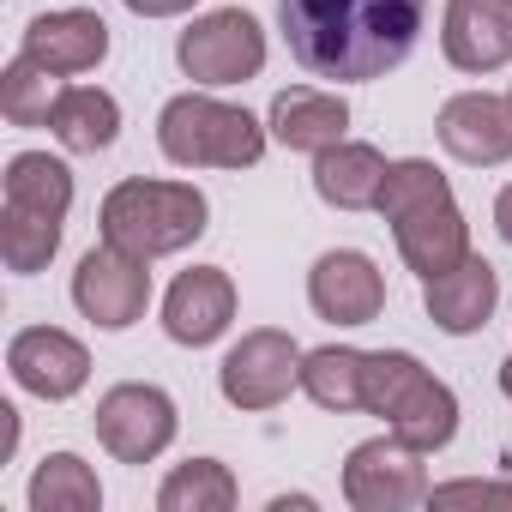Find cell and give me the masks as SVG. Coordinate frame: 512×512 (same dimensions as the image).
I'll return each mask as SVG.
<instances>
[{"label":"cell","mask_w":512,"mask_h":512,"mask_svg":"<svg viewBox=\"0 0 512 512\" xmlns=\"http://www.w3.org/2000/svg\"><path fill=\"white\" fill-rule=\"evenodd\" d=\"M278 25L302 73L368 85L410 61L428 0H278Z\"/></svg>","instance_id":"6da1fadb"},{"label":"cell","mask_w":512,"mask_h":512,"mask_svg":"<svg viewBox=\"0 0 512 512\" xmlns=\"http://www.w3.org/2000/svg\"><path fill=\"white\" fill-rule=\"evenodd\" d=\"M362 410L386 416L398 440L416 452H440L458 434V398L446 380H434L410 350H374L362 368Z\"/></svg>","instance_id":"7a4b0ae2"},{"label":"cell","mask_w":512,"mask_h":512,"mask_svg":"<svg viewBox=\"0 0 512 512\" xmlns=\"http://www.w3.org/2000/svg\"><path fill=\"white\" fill-rule=\"evenodd\" d=\"M103 241L139 253V260H163V253H181L205 235V193L187 181H121L103 199Z\"/></svg>","instance_id":"3957f363"},{"label":"cell","mask_w":512,"mask_h":512,"mask_svg":"<svg viewBox=\"0 0 512 512\" xmlns=\"http://www.w3.org/2000/svg\"><path fill=\"white\" fill-rule=\"evenodd\" d=\"M157 145L175 169H253L266 157V127L235 103H217L205 91L169 97L157 115Z\"/></svg>","instance_id":"277c9868"},{"label":"cell","mask_w":512,"mask_h":512,"mask_svg":"<svg viewBox=\"0 0 512 512\" xmlns=\"http://www.w3.org/2000/svg\"><path fill=\"white\" fill-rule=\"evenodd\" d=\"M175 61L193 85H247L266 67V31L241 7H217V13H205L181 31Z\"/></svg>","instance_id":"5b68a950"},{"label":"cell","mask_w":512,"mask_h":512,"mask_svg":"<svg viewBox=\"0 0 512 512\" xmlns=\"http://www.w3.org/2000/svg\"><path fill=\"white\" fill-rule=\"evenodd\" d=\"M422 458H428V452H416V446L398 440L392 428H386L380 440L350 446V458H344V500H350L356 512H410V506H422V500L434 494Z\"/></svg>","instance_id":"8992f818"},{"label":"cell","mask_w":512,"mask_h":512,"mask_svg":"<svg viewBox=\"0 0 512 512\" xmlns=\"http://www.w3.org/2000/svg\"><path fill=\"white\" fill-rule=\"evenodd\" d=\"M145 266L151 260H139V253H127L115 241L91 247L73 272V308L103 332H127L151 308V272Z\"/></svg>","instance_id":"52a82bcc"},{"label":"cell","mask_w":512,"mask_h":512,"mask_svg":"<svg viewBox=\"0 0 512 512\" xmlns=\"http://www.w3.org/2000/svg\"><path fill=\"white\" fill-rule=\"evenodd\" d=\"M217 386L235 410H278L290 398V386H302V344L278 326H260L247 332L223 368H217Z\"/></svg>","instance_id":"ba28073f"},{"label":"cell","mask_w":512,"mask_h":512,"mask_svg":"<svg viewBox=\"0 0 512 512\" xmlns=\"http://www.w3.org/2000/svg\"><path fill=\"white\" fill-rule=\"evenodd\" d=\"M97 440L121 464H151L175 440V398L163 386H145V380L109 386L97 398Z\"/></svg>","instance_id":"9c48e42d"},{"label":"cell","mask_w":512,"mask_h":512,"mask_svg":"<svg viewBox=\"0 0 512 512\" xmlns=\"http://www.w3.org/2000/svg\"><path fill=\"white\" fill-rule=\"evenodd\" d=\"M308 302L332 326H368L386 308V278H380V266L368 260V253L332 247V253H320L314 272H308Z\"/></svg>","instance_id":"30bf717a"},{"label":"cell","mask_w":512,"mask_h":512,"mask_svg":"<svg viewBox=\"0 0 512 512\" xmlns=\"http://www.w3.org/2000/svg\"><path fill=\"white\" fill-rule=\"evenodd\" d=\"M7 368H13V380H19L31 398L61 404V398H73V392H85V380H91V350H85L73 332H61V326H25V332L7 344Z\"/></svg>","instance_id":"8fae6325"},{"label":"cell","mask_w":512,"mask_h":512,"mask_svg":"<svg viewBox=\"0 0 512 512\" xmlns=\"http://www.w3.org/2000/svg\"><path fill=\"white\" fill-rule=\"evenodd\" d=\"M229 320H235V284H229L223 266H193L163 296V332L187 350L217 344L229 332Z\"/></svg>","instance_id":"7c38bea8"},{"label":"cell","mask_w":512,"mask_h":512,"mask_svg":"<svg viewBox=\"0 0 512 512\" xmlns=\"http://www.w3.org/2000/svg\"><path fill=\"white\" fill-rule=\"evenodd\" d=\"M434 133H440V145H446L458 163L494 169V163L512 157V103H500V97H488V91H458V97H446Z\"/></svg>","instance_id":"4fadbf2b"},{"label":"cell","mask_w":512,"mask_h":512,"mask_svg":"<svg viewBox=\"0 0 512 512\" xmlns=\"http://www.w3.org/2000/svg\"><path fill=\"white\" fill-rule=\"evenodd\" d=\"M392 235H398L404 266H410L422 284L440 278V272H452L464 253H470V223H464V211H458L452 193H440V199H428V205L392 217Z\"/></svg>","instance_id":"5bb4252c"},{"label":"cell","mask_w":512,"mask_h":512,"mask_svg":"<svg viewBox=\"0 0 512 512\" xmlns=\"http://www.w3.org/2000/svg\"><path fill=\"white\" fill-rule=\"evenodd\" d=\"M440 49L458 73H494L512 61V7L506 0H446Z\"/></svg>","instance_id":"9a60e30c"},{"label":"cell","mask_w":512,"mask_h":512,"mask_svg":"<svg viewBox=\"0 0 512 512\" xmlns=\"http://www.w3.org/2000/svg\"><path fill=\"white\" fill-rule=\"evenodd\" d=\"M422 302H428V320L440 332L470 338V332L488 326V314L500 302V278H494V266L482 260V253H464L452 272H440V278L422 284Z\"/></svg>","instance_id":"2e32d148"},{"label":"cell","mask_w":512,"mask_h":512,"mask_svg":"<svg viewBox=\"0 0 512 512\" xmlns=\"http://www.w3.org/2000/svg\"><path fill=\"white\" fill-rule=\"evenodd\" d=\"M25 55L43 61L55 79H67V73H91V67L109 55V25H103L97 13H85V7L43 13V19H31V31H25Z\"/></svg>","instance_id":"e0dca14e"},{"label":"cell","mask_w":512,"mask_h":512,"mask_svg":"<svg viewBox=\"0 0 512 512\" xmlns=\"http://www.w3.org/2000/svg\"><path fill=\"white\" fill-rule=\"evenodd\" d=\"M272 139L278 145H290V151H332L344 133H350V103L344 97H332V91H308V85H296V91H278L272 97Z\"/></svg>","instance_id":"ac0fdd59"},{"label":"cell","mask_w":512,"mask_h":512,"mask_svg":"<svg viewBox=\"0 0 512 512\" xmlns=\"http://www.w3.org/2000/svg\"><path fill=\"white\" fill-rule=\"evenodd\" d=\"M386 169H392V163H386L374 145L338 139L332 151L314 157V193H320L326 205H338V211H368V205H380Z\"/></svg>","instance_id":"d6986e66"},{"label":"cell","mask_w":512,"mask_h":512,"mask_svg":"<svg viewBox=\"0 0 512 512\" xmlns=\"http://www.w3.org/2000/svg\"><path fill=\"white\" fill-rule=\"evenodd\" d=\"M19 217H43V223H67L73 211V169L49 151H19L7 163V205Z\"/></svg>","instance_id":"ffe728a7"},{"label":"cell","mask_w":512,"mask_h":512,"mask_svg":"<svg viewBox=\"0 0 512 512\" xmlns=\"http://www.w3.org/2000/svg\"><path fill=\"white\" fill-rule=\"evenodd\" d=\"M49 133L67 145V151H109L115 133H121V103L97 85H67L55 97V115H49Z\"/></svg>","instance_id":"44dd1931"},{"label":"cell","mask_w":512,"mask_h":512,"mask_svg":"<svg viewBox=\"0 0 512 512\" xmlns=\"http://www.w3.org/2000/svg\"><path fill=\"white\" fill-rule=\"evenodd\" d=\"M103 482L79 452H49L31 476V512H97Z\"/></svg>","instance_id":"7402d4cb"},{"label":"cell","mask_w":512,"mask_h":512,"mask_svg":"<svg viewBox=\"0 0 512 512\" xmlns=\"http://www.w3.org/2000/svg\"><path fill=\"white\" fill-rule=\"evenodd\" d=\"M362 368L368 356L362 350H344V344H326V350H308L302 356V392L320 404V410H362Z\"/></svg>","instance_id":"603a6c76"},{"label":"cell","mask_w":512,"mask_h":512,"mask_svg":"<svg viewBox=\"0 0 512 512\" xmlns=\"http://www.w3.org/2000/svg\"><path fill=\"white\" fill-rule=\"evenodd\" d=\"M235 494H241V488H235L229 464H217V458H187V464H175V470L163 476L157 506H163V512H229Z\"/></svg>","instance_id":"cb8c5ba5"},{"label":"cell","mask_w":512,"mask_h":512,"mask_svg":"<svg viewBox=\"0 0 512 512\" xmlns=\"http://www.w3.org/2000/svg\"><path fill=\"white\" fill-rule=\"evenodd\" d=\"M55 73L31 55H19L7 73H0V115H7L13 127H49L55 115Z\"/></svg>","instance_id":"d4e9b609"},{"label":"cell","mask_w":512,"mask_h":512,"mask_svg":"<svg viewBox=\"0 0 512 512\" xmlns=\"http://www.w3.org/2000/svg\"><path fill=\"white\" fill-rule=\"evenodd\" d=\"M55 247H61V223L0 211V260H7V272H43L55 260Z\"/></svg>","instance_id":"484cf974"},{"label":"cell","mask_w":512,"mask_h":512,"mask_svg":"<svg viewBox=\"0 0 512 512\" xmlns=\"http://www.w3.org/2000/svg\"><path fill=\"white\" fill-rule=\"evenodd\" d=\"M440 193H452V181L428 163V157H404V163H392L386 169V187H380V217L392 223V217H404V211H416V205H428V199H440Z\"/></svg>","instance_id":"4316f807"},{"label":"cell","mask_w":512,"mask_h":512,"mask_svg":"<svg viewBox=\"0 0 512 512\" xmlns=\"http://www.w3.org/2000/svg\"><path fill=\"white\" fill-rule=\"evenodd\" d=\"M434 506H512V482H440Z\"/></svg>","instance_id":"83f0119b"},{"label":"cell","mask_w":512,"mask_h":512,"mask_svg":"<svg viewBox=\"0 0 512 512\" xmlns=\"http://www.w3.org/2000/svg\"><path fill=\"white\" fill-rule=\"evenodd\" d=\"M127 13H139V19H175V13H187V7H199V0H121Z\"/></svg>","instance_id":"f1b7e54d"},{"label":"cell","mask_w":512,"mask_h":512,"mask_svg":"<svg viewBox=\"0 0 512 512\" xmlns=\"http://www.w3.org/2000/svg\"><path fill=\"white\" fill-rule=\"evenodd\" d=\"M494 229H500V241L512 247V181L500 187V199H494Z\"/></svg>","instance_id":"f546056e"},{"label":"cell","mask_w":512,"mask_h":512,"mask_svg":"<svg viewBox=\"0 0 512 512\" xmlns=\"http://www.w3.org/2000/svg\"><path fill=\"white\" fill-rule=\"evenodd\" d=\"M500 392H506V398H512V356H506V362H500Z\"/></svg>","instance_id":"4dcf8cb0"},{"label":"cell","mask_w":512,"mask_h":512,"mask_svg":"<svg viewBox=\"0 0 512 512\" xmlns=\"http://www.w3.org/2000/svg\"><path fill=\"white\" fill-rule=\"evenodd\" d=\"M506 7H512V0H506Z\"/></svg>","instance_id":"1f68e13d"},{"label":"cell","mask_w":512,"mask_h":512,"mask_svg":"<svg viewBox=\"0 0 512 512\" xmlns=\"http://www.w3.org/2000/svg\"><path fill=\"white\" fill-rule=\"evenodd\" d=\"M506 103H512V97H506Z\"/></svg>","instance_id":"d6a6232c"}]
</instances>
